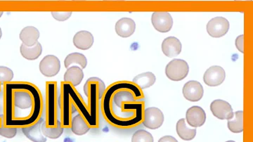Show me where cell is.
I'll use <instances>...</instances> for the list:
<instances>
[{
	"instance_id": "cell-27",
	"label": "cell",
	"mask_w": 253,
	"mask_h": 142,
	"mask_svg": "<svg viewBox=\"0 0 253 142\" xmlns=\"http://www.w3.org/2000/svg\"><path fill=\"white\" fill-rule=\"evenodd\" d=\"M154 137L144 130H137L131 138V142H154Z\"/></svg>"
},
{
	"instance_id": "cell-34",
	"label": "cell",
	"mask_w": 253,
	"mask_h": 142,
	"mask_svg": "<svg viewBox=\"0 0 253 142\" xmlns=\"http://www.w3.org/2000/svg\"><path fill=\"white\" fill-rule=\"evenodd\" d=\"M1 37H2V31H1V28H0V40H1Z\"/></svg>"
},
{
	"instance_id": "cell-18",
	"label": "cell",
	"mask_w": 253,
	"mask_h": 142,
	"mask_svg": "<svg viewBox=\"0 0 253 142\" xmlns=\"http://www.w3.org/2000/svg\"><path fill=\"white\" fill-rule=\"evenodd\" d=\"M94 36L90 32L81 31L78 32L73 37V45L78 49L88 50L94 44Z\"/></svg>"
},
{
	"instance_id": "cell-11",
	"label": "cell",
	"mask_w": 253,
	"mask_h": 142,
	"mask_svg": "<svg viewBox=\"0 0 253 142\" xmlns=\"http://www.w3.org/2000/svg\"><path fill=\"white\" fill-rule=\"evenodd\" d=\"M151 22L155 29L160 33L170 31L173 26V19L168 12H155L151 16Z\"/></svg>"
},
{
	"instance_id": "cell-30",
	"label": "cell",
	"mask_w": 253,
	"mask_h": 142,
	"mask_svg": "<svg viewBox=\"0 0 253 142\" xmlns=\"http://www.w3.org/2000/svg\"><path fill=\"white\" fill-rule=\"evenodd\" d=\"M3 117H4V91H3V85L0 84V128L3 126Z\"/></svg>"
},
{
	"instance_id": "cell-22",
	"label": "cell",
	"mask_w": 253,
	"mask_h": 142,
	"mask_svg": "<svg viewBox=\"0 0 253 142\" xmlns=\"http://www.w3.org/2000/svg\"><path fill=\"white\" fill-rule=\"evenodd\" d=\"M20 52L21 56L26 60L34 61L38 59L42 53V47L40 42L33 47H27L21 44L20 47Z\"/></svg>"
},
{
	"instance_id": "cell-4",
	"label": "cell",
	"mask_w": 253,
	"mask_h": 142,
	"mask_svg": "<svg viewBox=\"0 0 253 142\" xmlns=\"http://www.w3.org/2000/svg\"><path fill=\"white\" fill-rule=\"evenodd\" d=\"M59 107L61 125L63 129L71 128V120L76 112L84 117L89 125L90 115L86 103L76 88L63 81L60 85Z\"/></svg>"
},
{
	"instance_id": "cell-20",
	"label": "cell",
	"mask_w": 253,
	"mask_h": 142,
	"mask_svg": "<svg viewBox=\"0 0 253 142\" xmlns=\"http://www.w3.org/2000/svg\"><path fill=\"white\" fill-rule=\"evenodd\" d=\"M84 72L79 66H73L68 68L63 76V82L69 83L74 88L81 85L84 78Z\"/></svg>"
},
{
	"instance_id": "cell-32",
	"label": "cell",
	"mask_w": 253,
	"mask_h": 142,
	"mask_svg": "<svg viewBox=\"0 0 253 142\" xmlns=\"http://www.w3.org/2000/svg\"><path fill=\"white\" fill-rule=\"evenodd\" d=\"M236 47L240 52L244 53V35L239 36L236 39Z\"/></svg>"
},
{
	"instance_id": "cell-12",
	"label": "cell",
	"mask_w": 253,
	"mask_h": 142,
	"mask_svg": "<svg viewBox=\"0 0 253 142\" xmlns=\"http://www.w3.org/2000/svg\"><path fill=\"white\" fill-rule=\"evenodd\" d=\"M184 98L191 102H196L203 98L204 90L202 85L196 80H190L184 85L182 90Z\"/></svg>"
},
{
	"instance_id": "cell-19",
	"label": "cell",
	"mask_w": 253,
	"mask_h": 142,
	"mask_svg": "<svg viewBox=\"0 0 253 142\" xmlns=\"http://www.w3.org/2000/svg\"><path fill=\"white\" fill-rule=\"evenodd\" d=\"M41 33L34 26H27L23 28L19 35L22 44L27 47H33L38 43Z\"/></svg>"
},
{
	"instance_id": "cell-26",
	"label": "cell",
	"mask_w": 253,
	"mask_h": 142,
	"mask_svg": "<svg viewBox=\"0 0 253 142\" xmlns=\"http://www.w3.org/2000/svg\"><path fill=\"white\" fill-rule=\"evenodd\" d=\"M244 111H239L234 113V117L228 120V128L233 133H241L244 131L243 125Z\"/></svg>"
},
{
	"instance_id": "cell-28",
	"label": "cell",
	"mask_w": 253,
	"mask_h": 142,
	"mask_svg": "<svg viewBox=\"0 0 253 142\" xmlns=\"http://www.w3.org/2000/svg\"><path fill=\"white\" fill-rule=\"evenodd\" d=\"M14 76V72L12 70L8 67L0 66V84L3 85L5 83L12 82Z\"/></svg>"
},
{
	"instance_id": "cell-36",
	"label": "cell",
	"mask_w": 253,
	"mask_h": 142,
	"mask_svg": "<svg viewBox=\"0 0 253 142\" xmlns=\"http://www.w3.org/2000/svg\"><path fill=\"white\" fill-rule=\"evenodd\" d=\"M234 142V141H231V140H230V141H227V142Z\"/></svg>"
},
{
	"instance_id": "cell-10",
	"label": "cell",
	"mask_w": 253,
	"mask_h": 142,
	"mask_svg": "<svg viewBox=\"0 0 253 142\" xmlns=\"http://www.w3.org/2000/svg\"><path fill=\"white\" fill-rule=\"evenodd\" d=\"M211 110L213 116L219 120H229L234 117L232 106L224 100L213 101L211 104Z\"/></svg>"
},
{
	"instance_id": "cell-2",
	"label": "cell",
	"mask_w": 253,
	"mask_h": 142,
	"mask_svg": "<svg viewBox=\"0 0 253 142\" xmlns=\"http://www.w3.org/2000/svg\"><path fill=\"white\" fill-rule=\"evenodd\" d=\"M143 97L141 90L127 81L113 83L105 90L101 98V111L106 121L118 128H130L143 120Z\"/></svg>"
},
{
	"instance_id": "cell-25",
	"label": "cell",
	"mask_w": 253,
	"mask_h": 142,
	"mask_svg": "<svg viewBox=\"0 0 253 142\" xmlns=\"http://www.w3.org/2000/svg\"><path fill=\"white\" fill-rule=\"evenodd\" d=\"M176 133L178 136L184 141H191L194 140L196 135V128L190 129L186 124V120L181 118L176 125Z\"/></svg>"
},
{
	"instance_id": "cell-17",
	"label": "cell",
	"mask_w": 253,
	"mask_h": 142,
	"mask_svg": "<svg viewBox=\"0 0 253 142\" xmlns=\"http://www.w3.org/2000/svg\"><path fill=\"white\" fill-rule=\"evenodd\" d=\"M115 29L118 36L123 38H129L136 31V23L131 18H123L117 21Z\"/></svg>"
},
{
	"instance_id": "cell-23",
	"label": "cell",
	"mask_w": 253,
	"mask_h": 142,
	"mask_svg": "<svg viewBox=\"0 0 253 142\" xmlns=\"http://www.w3.org/2000/svg\"><path fill=\"white\" fill-rule=\"evenodd\" d=\"M156 78L154 73L151 72H146L134 77L132 83L139 89L145 90L153 86L156 83Z\"/></svg>"
},
{
	"instance_id": "cell-24",
	"label": "cell",
	"mask_w": 253,
	"mask_h": 142,
	"mask_svg": "<svg viewBox=\"0 0 253 142\" xmlns=\"http://www.w3.org/2000/svg\"><path fill=\"white\" fill-rule=\"evenodd\" d=\"M73 66H79L82 69H84L87 66V59L83 53L73 52L68 54L64 60V66L66 69Z\"/></svg>"
},
{
	"instance_id": "cell-13",
	"label": "cell",
	"mask_w": 253,
	"mask_h": 142,
	"mask_svg": "<svg viewBox=\"0 0 253 142\" xmlns=\"http://www.w3.org/2000/svg\"><path fill=\"white\" fill-rule=\"evenodd\" d=\"M225 71L219 66H213L208 68L204 76V81L208 86L217 87L225 80Z\"/></svg>"
},
{
	"instance_id": "cell-29",
	"label": "cell",
	"mask_w": 253,
	"mask_h": 142,
	"mask_svg": "<svg viewBox=\"0 0 253 142\" xmlns=\"http://www.w3.org/2000/svg\"><path fill=\"white\" fill-rule=\"evenodd\" d=\"M17 128H6V127L2 126L0 128V135L5 138L12 139L17 135Z\"/></svg>"
},
{
	"instance_id": "cell-16",
	"label": "cell",
	"mask_w": 253,
	"mask_h": 142,
	"mask_svg": "<svg viewBox=\"0 0 253 142\" xmlns=\"http://www.w3.org/2000/svg\"><path fill=\"white\" fill-rule=\"evenodd\" d=\"M161 47H162L163 53L166 56L174 58L181 52L182 45L179 40L175 37H169L163 40Z\"/></svg>"
},
{
	"instance_id": "cell-8",
	"label": "cell",
	"mask_w": 253,
	"mask_h": 142,
	"mask_svg": "<svg viewBox=\"0 0 253 142\" xmlns=\"http://www.w3.org/2000/svg\"><path fill=\"white\" fill-rule=\"evenodd\" d=\"M39 69L43 76L52 78L59 73L61 62L57 56L54 55H46L40 63Z\"/></svg>"
},
{
	"instance_id": "cell-3",
	"label": "cell",
	"mask_w": 253,
	"mask_h": 142,
	"mask_svg": "<svg viewBox=\"0 0 253 142\" xmlns=\"http://www.w3.org/2000/svg\"><path fill=\"white\" fill-rule=\"evenodd\" d=\"M44 115V120L42 126L43 135L51 140L59 139L65 129L61 125L59 93L56 82L46 83Z\"/></svg>"
},
{
	"instance_id": "cell-1",
	"label": "cell",
	"mask_w": 253,
	"mask_h": 142,
	"mask_svg": "<svg viewBox=\"0 0 253 142\" xmlns=\"http://www.w3.org/2000/svg\"><path fill=\"white\" fill-rule=\"evenodd\" d=\"M3 126L22 129L36 124L44 116V97L36 85L12 81L3 85Z\"/></svg>"
},
{
	"instance_id": "cell-6",
	"label": "cell",
	"mask_w": 253,
	"mask_h": 142,
	"mask_svg": "<svg viewBox=\"0 0 253 142\" xmlns=\"http://www.w3.org/2000/svg\"><path fill=\"white\" fill-rule=\"evenodd\" d=\"M189 66L187 62L182 59H173L166 68V76L172 81H181L187 77Z\"/></svg>"
},
{
	"instance_id": "cell-21",
	"label": "cell",
	"mask_w": 253,
	"mask_h": 142,
	"mask_svg": "<svg viewBox=\"0 0 253 142\" xmlns=\"http://www.w3.org/2000/svg\"><path fill=\"white\" fill-rule=\"evenodd\" d=\"M70 129H71V131L75 135L83 136L87 133L91 128L84 117L78 113L76 116L73 117Z\"/></svg>"
},
{
	"instance_id": "cell-14",
	"label": "cell",
	"mask_w": 253,
	"mask_h": 142,
	"mask_svg": "<svg viewBox=\"0 0 253 142\" xmlns=\"http://www.w3.org/2000/svg\"><path fill=\"white\" fill-rule=\"evenodd\" d=\"M186 119L190 126L194 128H200L206 123V112L201 107H191L186 111Z\"/></svg>"
},
{
	"instance_id": "cell-31",
	"label": "cell",
	"mask_w": 253,
	"mask_h": 142,
	"mask_svg": "<svg viewBox=\"0 0 253 142\" xmlns=\"http://www.w3.org/2000/svg\"><path fill=\"white\" fill-rule=\"evenodd\" d=\"M72 15V12H51V16L58 21H67Z\"/></svg>"
},
{
	"instance_id": "cell-7",
	"label": "cell",
	"mask_w": 253,
	"mask_h": 142,
	"mask_svg": "<svg viewBox=\"0 0 253 142\" xmlns=\"http://www.w3.org/2000/svg\"><path fill=\"white\" fill-rule=\"evenodd\" d=\"M143 125L151 130L161 128L164 123V115L159 108L150 107L146 108L143 114Z\"/></svg>"
},
{
	"instance_id": "cell-15",
	"label": "cell",
	"mask_w": 253,
	"mask_h": 142,
	"mask_svg": "<svg viewBox=\"0 0 253 142\" xmlns=\"http://www.w3.org/2000/svg\"><path fill=\"white\" fill-rule=\"evenodd\" d=\"M44 116L36 124L22 128V133L25 136L33 142H46L47 138L44 137L42 131V126L44 122Z\"/></svg>"
},
{
	"instance_id": "cell-9",
	"label": "cell",
	"mask_w": 253,
	"mask_h": 142,
	"mask_svg": "<svg viewBox=\"0 0 253 142\" xmlns=\"http://www.w3.org/2000/svg\"><path fill=\"white\" fill-rule=\"evenodd\" d=\"M229 21L226 18L218 16L213 18L208 23L206 29L209 36L219 38L225 36L229 30Z\"/></svg>"
},
{
	"instance_id": "cell-5",
	"label": "cell",
	"mask_w": 253,
	"mask_h": 142,
	"mask_svg": "<svg viewBox=\"0 0 253 142\" xmlns=\"http://www.w3.org/2000/svg\"><path fill=\"white\" fill-rule=\"evenodd\" d=\"M106 89L103 80L96 77L89 78L83 87L84 95L87 98L86 106L90 115V128L99 127L100 100L102 98Z\"/></svg>"
},
{
	"instance_id": "cell-35",
	"label": "cell",
	"mask_w": 253,
	"mask_h": 142,
	"mask_svg": "<svg viewBox=\"0 0 253 142\" xmlns=\"http://www.w3.org/2000/svg\"><path fill=\"white\" fill-rule=\"evenodd\" d=\"M3 13L4 12H2V11H0V18H1V16H2Z\"/></svg>"
},
{
	"instance_id": "cell-33",
	"label": "cell",
	"mask_w": 253,
	"mask_h": 142,
	"mask_svg": "<svg viewBox=\"0 0 253 142\" xmlns=\"http://www.w3.org/2000/svg\"><path fill=\"white\" fill-rule=\"evenodd\" d=\"M158 142H178V141L172 136H164L160 139Z\"/></svg>"
}]
</instances>
